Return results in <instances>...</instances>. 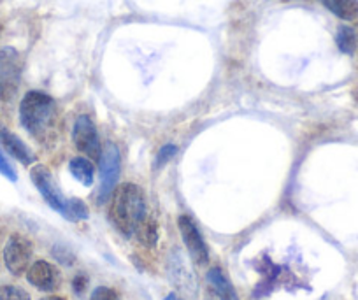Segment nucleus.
<instances>
[{
	"label": "nucleus",
	"instance_id": "nucleus-1",
	"mask_svg": "<svg viewBox=\"0 0 358 300\" xmlns=\"http://www.w3.org/2000/svg\"><path fill=\"white\" fill-rule=\"evenodd\" d=\"M20 120L37 143L48 144L57 134V106L43 92H29L20 102Z\"/></svg>",
	"mask_w": 358,
	"mask_h": 300
},
{
	"label": "nucleus",
	"instance_id": "nucleus-2",
	"mask_svg": "<svg viewBox=\"0 0 358 300\" xmlns=\"http://www.w3.org/2000/svg\"><path fill=\"white\" fill-rule=\"evenodd\" d=\"M146 216V199L139 186L125 183L115 190L109 206V218L123 236L132 237Z\"/></svg>",
	"mask_w": 358,
	"mask_h": 300
},
{
	"label": "nucleus",
	"instance_id": "nucleus-3",
	"mask_svg": "<svg viewBox=\"0 0 358 300\" xmlns=\"http://www.w3.org/2000/svg\"><path fill=\"white\" fill-rule=\"evenodd\" d=\"M23 62L15 48L0 50V99L11 100L22 81Z\"/></svg>",
	"mask_w": 358,
	"mask_h": 300
},
{
	"label": "nucleus",
	"instance_id": "nucleus-4",
	"mask_svg": "<svg viewBox=\"0 0 358 300\" xmlns=\"http://www.w3.org/2000/svg\"><path fill=\"white\" fill-rule=\"evenodd\" d=\"M34 248L22 234H13L4 246V264L13 276H23L30 267Z\"/></svg>",
	"mask_w": 358,
	"mask_h": 300
},
{
	"label": "nucleus",
	"instance_id": "nucleus-5",
	"mask_svg": "<svg viewBox=\"0 0 358 300\" xmlns=\"http://www.w3.org/2000/svg\"><path fill=\"white\" fill-rule=\"evenodd\" d=\"M101 188L99 202H106L115 190L120 178V151L115 143H106L101 151Z\"/></svg>",
	"mask_w": 358,
	"mask_h": 300
},
{
	"label": "nucleus",
	"instance_id": "nucleus-6",
	"mask_svg": "<svg viewBox=\"0 0 358 300\" xmlns=\"http://www.w3.org/2000/svg\"><path fill=\"white\" fill-rule=\"evenodd\" d=\"M72 141H74L76 150L81 151L88 158H101V143H99L97 129L92 118L86 115L78 116L72 130Z\"/></svg>",
	"mask_w": 358,
	"mask_h": 300
},
{
	"label": "nucleus",
	"instance_id": "nucleus-7",
	"mask_svg": "<svg viewBox=\"0 0 358 300\" xmlns=\"http://www.w3.org/2000/svg\"><path fill=\"white\" fill-rule=\"evenodd\" d=\"M178 227H179V232H181V236H183L185 246H187L192 260H194L197 265H201V267L202 265L208 264L209 250L204 243V237L201 236L197 225L194 223V220L187 215L179 216Z\"/></svg>",
	"mask_w": 358,
	"mask_h": 300
},
{
	"label": "nucleus",
	"instance_id": "nucleus-8",
	"mask_svg": "<svg viewBox=\"0 0 358 300\" xmlns=\"http://www.w3.org/2000/svg\"><path fill=\"white\" fill-rule=\"evenodd\" d=\"M30 178H32L34 185H36V188L39 190L41 195L44 197V200H46L48 204H50L55 211H62L65 204V199L64 195H62L60 190H58L51 172L48 171L44 165H36V167L32 169V172H30Z\"/></svg>",
	"mask_w": 358,
	"mask_h": 300
},
{
	"label": "nucleus",
	"instance_id": "nucleus-9",
	"mask_svg": "<svg viewBox=\"0 0 358 300\" xmlns=\"http://www.w3.org/2000/svg\"><path fill=\"white\" fill-rule=\"evenodd\" d=\"M27 279L32 286H36L41 292H55L60 288L62 276L55 265L46 260H37L27 271Z\"/></svg>",
	"mask_w": 358,
	"mask_h": 300
},
{
	"label": "nucleus",
	"instance_id": "nucleus-10",
	"mask_svg": "<svg viewBox=\"0 0 358 300\" xmlns=\"http://www.w3.org/2000/svg\"><path fill=\"white\" fill-rule=\"evenodd\" d=\"M0 144L6 148V151H8L13 158L22 162L23 165H30L34 162V153L29 150V146H27L16 134H13L11 130L6 129L4 125H0Z\"/></svg>",
	"mask_w": 358,
	"mask_h": 300
},
{
	"label": "nucleus",
	"instance_id": "nucleus-11",
	"mask_svg": "<svg viewBox=\"0 0 358 300\" xmlns=\"http://www.w3.org/2000/svg\"><path fill=\"white\" fill-rule=\"evenodd\" d=\"M208 283L211 286V290L215 292V295L220 300H239L236 288L232 286V283L229 281L225 274H223L222 269L213 267L208 271Z\"/></svg>",
	"mask_w": 358,
	"mask_h": 300
},
{
	"label": "nucleus",
	"instance_id": "nucleus-12",
	"mask_svg": "<svg viewBox=\"0 0 358 300\" xmlns=\"http://www.w3.org/2000/svg\"><path fill=\"white\" fill-rule=\"evenodd\" d=\"M322 2L337 18L346 22L358 18V0H322Z\"/></svg>",
	"mask_w": 358,
	"mask_h": 300
},
{
	"label": "nucleus",
	"instance_id": "nucleus-13",
	"mask_svg": "<svg viewBox=\"0 0 358 300\" xmlns=\"http://www.w3.org/2000/svg\"><path fill=\"white\" fill-rule=\"evenodd\" d=\"M69 169H71V174L78 179L81 185L92 186L94 185V164L88 160V158L76 157L72 158L71 164H69Z\"/></svg>",
	"mask_w": 358,
	"mask_h": 300
},
{
	"label": "nucleus",
	"instance_id": "nucleus-14",
	"mask_svg": "<svg viewBox=\"0 0 358 300\" xmlns=\"http://www.w3.org/2000/svg\"><path fill=\"white\" fill-rule=\"evenodd\" d=\"M134 236L137 237V241H139L143 246L146 248H155L158 243V225H157V220L153 218V216L148 215L146 218L141 222V225L137 227L136 234Z\"/></svg>",
	"mask_w": 358,
	"mask_h": 300
},
{
	"label": "nucleus",
	"instance_id": "nucleus-15",
	"mask_svg": "<svg viewBox=\"0 0 358 300\" xmlns=\"http://www.w3.org/2000/svg\"><path fill=\"white\" fill-rule=\"evenodd\" d=\"M62 215L65 216L71 222H81V220H86L90 216L88 208L83 200L79 199H67L64 204V209H62Z\"/></svg>",
	"mask_w": 358,
	"mask_h": 300
},
{
	"label": "nucleus",
	"instance_id": "nucleus-16",
	"mask_svg": "<svg viewBox=\"0 0 358 300\" xmlns=\"http://www.w3.org/2000/svg\"><path fill=\"white\" fill-rule=\"evenodd\" d=\"M337 46L343 53H353L355 48H357V34H355L353 29L350 27H341L337 30Z\"/></svg>",
	"mask_w": 358,
	"mask_h": 300
},
{
	"label": "nucleus",
	"instance_id": "nucleus-17",
	"mask_svg": "<svg viewBox=\"0 0 358 300\" xmlns=\"http://www.w3.org/2000/svg\"><path fill=\"white\" fill-rule=\"evenodd\" d=\"M0 300H32L29 292L16 285H2L0 286Z\"/></svg>",
	"mask_w": 358,
	"mask_h": 300
},
{
	"label": "nucleus",
	"instance_id": "nucleus-18",
	"mask_svg": "<svg viewBox=\"0 0 358 300\" xmlns=\"http://www.w3.org/2000/svg\"><path fill=\"white\" fill-rule=\"evenodd\" d=\"M90 300H120V295L116 290L109 288V286H99L94 290Z\"/></svg>",
	"mask_w": 358,
	"mask_h": 300
},
{
	"label": "nucleus",
	"instance_id": "nucleus-19",
	"mask_svg": "<svg viewBox=\"0 0 358 300\" xmlns=\"http://www.w3.org/2000/svg\"><path fill=\"white\" fill-rule=\"evenodd\" d=\"M176 153H178V148H176L174 144H167V146H164L160 151H158L155 165H157V167H162V165L167 164V162L171 160Z\"/></svg>",
	"mask_w": 358,
	"mask_h": 300
},
{
	"label": "nucleus",
	"instance_id": "nucleus-20",
	"mask_svg": "<svg viewBox=\"0 0 358 300\" xmlns=\"http://www.w3.org/2000/svg\"><path fill=\"white\" fill-rule=\"evenodd\" d=\"M0 174L6 176V178L11 179V181H16V172H15V169H13V165L9 164L8 158L4 157V153H2V150H0Z\"/></svg>",
	"mask_w": 358,
	"mask_h": 300
},
{
	"label": "nucleus",
	"instance_id": "nucleus-21",
	"mask_svg": "<svg viewBox=\"0 0 358 300\" xmlns=\"http://www.w3.org/2000/svg\"><path fill=\"white\" fill-rule=\"evenodd\" d=\"M86 278L85 276H78V278L74 279V283H72V286H74V292L76 293H83L85 292V288H86Z\"/></svg>",
	"mask_w": 358,
	"mask_h": 300
},
{
	"label": "nucleus",
	"instance_id": "nucleus-22",
	"mask_svg": "<svg viewBox=\"0 0 358 300\" xmlns=\"http://www.w3.org/2000/svg\"><path fill=\"white\" fill-rule=\"evenodd\" d=\"M164 300H183V299H181V297H178V295H176V293H169V295L165 297Z\"/></svg>",
	"mask_w": 358,
	"mask_h": 300
},
{
	"label": "nucleus",
	"instance_id": "nucleus-23",
	"mask_svg": "<svg viewBox=\"0 0 358 300\" xmlns=\"http://www.w3.org/2000/svg\"><path fill=\"white\" fill-rule=\"evenodd\" d=\"M41 300H65V299H62V297H57V295H51V297H44V299Z\"/></svg>",
	"mask_w": 358,
	"mask_h": 300
}]
</instances>
